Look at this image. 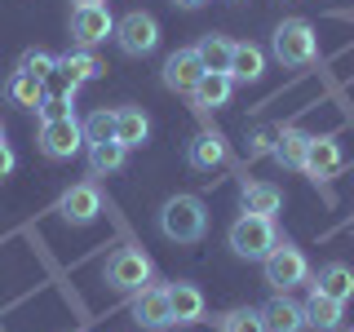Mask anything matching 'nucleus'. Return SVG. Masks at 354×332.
I'll return each instance as SVG.
<instances>
[{"instance_id":"nucleus-11","label":"nucleus","mask_w":354,"mask_h":332,"mask_svg":"<svg viewBox=\"0 0 354 332\" xmlns=\"http://www.w3.org/2000/svg\"><path fill=\"white\" fill-rule=\"evenodd\" d=\"M58 213L71 221V226H88V221L102 213V195H97V186H93V182H80V186H71V191L62 195Z\"/></svg>"},{"instance_id":"nucleus-24","label":"nucleus","mask_w":354,"mask_h":332,"mask_svg":"<svg viewBox=\"0 0 354 332\" xmlns=\"http://www.w3.org/2000/svg\"><path fill=\"white\" fill-rule=\"evenodd\" d=\"M169 302H173V319H177V324H199V319H204V293H199L195 284H173Z\"/></svg>"},{"instance_id":"nucleus-23","label":"nucleus","mask_w":354,"mask_h":332,"mask_svg":"<svg viewBox=\"0 0 354 332\" xmlns=\"http://www.w3.org/2000/svg\"><path fill=\"white\" fill-rule=\"evenodd\" d=\"M306 151H310V133H301V129L274 133V160L283 169H306Z\"/></svg>"},{"instance_id":"nucleus-33","label":"nucleus","mask_w":354,"mask_h":332,"mask_svg":"<svg viewBox=\"0 0 354 332\" xmlns=\"http://www.w3.org/2000/svg\"><path fill=\"white\" fill-rule=\"evenodd\" d=\"M75 5H102V0H75Z\"/></svg>"},{"instance_id":"nucleus-30","label":"nucleus","mask_w":354,"mask_h":332,"mask_svg":"<svg viewBox=\"0 0 354 332\" xmlns=\"http://www.w3.org/2000/svg\"><path fill=\"white\" fill-rule=\"evenodd\" d=\"M71 116V93H49L40 102V120H66Z\"/></svg>"},{"instance_id":"nucleus-16","label":"nucleus","mask_w":354,"mask_h":332,"mask_svg":"<svg viewBox=\"0 0 354 332\" xmlns=\"http://www.w3.org/2000/svg\"><path fill=\"white\" fill-rule=\"evenodd\" d=\"M341 319H346V302H332V297H324V293H310L306 324L315 328V332H337Z\"/></svg>"},{"instance_id":"nucleus-2","label":"nucleus","mask_w":354,"mask_h":332,"mask_svg":"<svg viewBox=\"0 0 354 332\" xmlns=\"http://www.w3.org/2000/svg\"><path fill=\"white\" fill-rule=\"evenodd\" d=\"M274 221L261 217V213H243L235 226H230V252L235 257H248V261H266L274 248Z\"/></svg>"},{"instance_id":"nucleus-34","label":"nucleus","mask_w":354,"mask_h":332,"mask_svg":"<svg viewBox=\"0 0 354 332\" xmlns=\"http://www.w3.org/2000/svg\"><path fill=\"white\" fill-rule=\"evenodd\" d=\"M0 142H5V129H0Z\"/></svg>"},{"instance_id":"nucleus-7","label":"nucleus","mask_w":354,"mask_h":332,"mask_svg":"<svg viewBox=\"0 0 354 332\" xmlns=\"http://www.w3.org/2000/svg\"><path fill=\"white\" fill-rule=\"evenodd\" d=\"M80 147H84V124L75 116L44 120V124H40V151L49 155V160H71Z\"/></svg>"},{"instance_id":"nucleus-14","label":"nucleus","mask_w":354,"mask_h":332,"mask_svg":"<svg viewBox=\"0 0 354 332\" xmlns=\"http://www.w3.org/2000/svg\"><path fill=\"white\" fill-rule=\"evenodd\" d=\"M186 164H191L195 173H213L226 164V142L217 138V133H195L191 142H186Z\"/></svg>"},{"instance_id":"nucleus-15","label":"nucleus","mask_w":354,"mask_h":332,"mask_svg":"<svg viewBox=\"0 0 354 332\" xmlns=\"http://www.w3.org/2000/svg\"><path fill=\"white\" fill-rule=\"evenodd\" d=\"M315 293L332 297V302H350V297H354V270H350L346 261H328V266H319V275H315Z\"/></svg>"},{"instance_id":"nucleus-19","label":"nucleus","mask_w":354,"mask_h":332,"mask_svg":"<svg viewBox=\"0 0 354 332\" xmlns=\"http://www.w3.org/2000/svg\"><path fill=\"white\" fill-rule=\"evenodd\" d=\"M261 75H266V53L257 44H235V53H230V80L257 84Z\"/></svg>"},{"instance_id":"nucleus-9","label":"nucleus","mask_w":354,"mask_h":332,"mask_svg":"<svg viewBox=\"0 0 354 332\" xmlns=\"http://www.w3.org/2000/svg\"><path fill=\"white\" fill-rule=\"evenodd\" d=\"M71 36L84 44H102L106 36H115V18H111L106 5H75L71 14Z\"/></svg>"},{"instance_id":"nucleus-3","label":"nucleus","mask_w":354,"mask_h":332,"mask_svg":"<svg viewBox=\"0 0 354 332\" xmlns=\"http://www.w3.org/2000/svg\"><path fill=\"white\" fill-rule=\"evenodd\" d=\"M270 49L283 66H306L315 58V27L306 18H283L270 36Z\"/></svg>"},{"instance_id":"nucleus-12","label":"nucleus","mask_w":354,"mask_h":332,"mask_svg":"<svg viewBox=\"0 0 354 332\" xmlns=\"http://www.w3.org/2000/svg\"><path fill=\"white\" fill-rule=\"evenodd\" d=\"M106 66L93 58V53L88 49H75V53H66V58H58V80H62V93H71L75 98V89H80L84 80H97V75H102Z\"/></svg>"},{"instance_id":"nucleus-8","label":"nucleus","mask_w":354,"mask_h":332,"mask_svg":"<svg viewBox=\"0 0 354 332\" xmlns=\"http://www.w3.org/2000/svg\"><path fill=\"white\" fill-rule=\"evenodd\" d=\"M133 319H138L147 332H160L177 324L173 319V302H169V288H138V297H133Z\"/></svg>"},{"instance_id":"nucleus-21","label":"nucleus","mask_w":354,"mask_h":332,"mask_svg":"<svg viewBox=\"0 0 354 332\" xmlns=\"http://www.w3.org/2000/svg\"><path fill=\"white\" fill-rule=\"evenodd\" d=\"M5 93H9V102L22 107V111H40V102L49 98V93H44V80H36V75H27V71H14V75H9Z\"/></svg>"},{"instance_id":"nucleus-28","label":"nucleus","mask_w":354,"mask_h":332,"mask_svg":"<svg viewBox=\"0 0 354 332\" xmlns=\"http://www.w3.org/2000/svg\"><path fill=\"white\" fill-rule=\"evenodd\" d=\"M18 71L36 75V80H49V75L58 71V58H53V53H44V49H27V53L18 58Z\"/></svg>"},{"instance_id":"nucleus-29","label":"nucleus","mask_w":354,"mask_h":332,"mask_svg":"<svg viewBox=\"0 0 354 332\" xmlns=\"http://www.w3.org/2000/svg\"><path fill=\"white\" fill-rule=\"evenodd\" d=\"M115 138V111H93L84 120V142H111Z\"/></svg>"},{"instance_id":"nucleus-32","label":"nucleus","mask_w":354,"mask_h":332,"mask_svg":"<svg viewBox=\"0 0 354 332\" xmlns=\"http://www.w3.org/2000/svg\"><path fill=\"white\" fill-rule=\"evenodd\" d=\"M173 5H182V9H199L204 0H173Z\"/></svg>"},{"instance_id":"nucleus-27","label":"nucleus","mask_w":354,"mask_h":332,"mask_svg":"<svg viewBox=\"0 0 354 332\" xmlns=\"http://www.w3.org/2000/svg\"><path fill=\"white\" fill-rule=\"evenodd\" d=\"M221 332H266V319H261V310L239 306L230 315H221Z\"/></svg>"},{"instance_id":"nucleus-13","label":"nucleus","mask_w":354,"mask_h":332,"mask_svg":"<svg viewBox=\"0 0 354 332\" xmlns=\"http://www.w3.org/2000/svg\"><path fill=\"white\" fill-rule=\"evenodd\" d=\"M261 319H266V332H306V306H297L288 293L270 297V302L261 306Z\"/></svg>"},{"instance_id":"nucleus-1","label":"nucleus","mask_w":354,"mask_h":332,"mask_svg":"<svg viewBox=\"0 0 354 332\" xmlns=\"http://www.w3.org/2000/svg\"><path fill=\"white\" fill-rule=\"evenodd\" d=\"M160 230L173 243H199L208 230V213L195 195H173L169 204L160 208Z\"/></svg>"},{"instance_id":"nucleus-10","label":"nucleus","mask_w":354,"mask_h":332,"mask_svg":"<svg viewBox=\"0 0 354 332\" xmlns=\"http://www.w3.org/2000/svg\"><path fill=\"white\" fill-rule=\"evenodd\" d=\"M204 71H208V66L199 62L195 49H177L173 58L164 62V84H169L173 93H195V84L204 80Z\"/></svg>"},{"instance_id":"nucleus-18","label":"nucleus","mask_w":354,"mask_h":332,"mask_svg":"<svg viewBox=\"0 0 354 332\" xmlns=\"http://www.w3.org/2000/svg\"><path fill=\"white\" fill-rule=\"evenodd\" d=\"M230 89H235V80H230V71H204V80L195 84L191 102H195L199 111H213V107H226Z\"/></svg>"},{"instance_id":"nucleus-26","label":"nucleus","mask_w":354,"mask_h":332,"mask_svg":"<svg viewBox=\"0 0 354 332\" xmlns=\"http://www.w3.org/2000/svg\"><path fill=\"white\" fill-rule=\"evenodd\" d=\"M195 53H199V62H204L208 71H230V53H235V44H230L226 36H213V31H208V36L195 44Z\"/></svg>"},{"instance_id":"nucleus-22","label":"nucleus","mask_w":354,"mask_h":332,"mask_svg":"<svg viewBox=\"0 0 354 332\" xmlns=\"http://www.w3.org/2000/svg\"><path fill=\"white\" fill-rule=\"evenodd\" d=\"M279 208H283V191L274 182H248V186H243V213L274 217Z\"/></svg>"},{"instance_id":"nucleus-5","label":"nucleus","mask_w":354,"mask_h":332,"mask_svg":"<svg viewBox=\"0 0 354 332\" xmlns=\"http://www.w3.org/2000/svg\"><path fill=\"white\" fill-rule=\"evenodd\" d=\"M115 44L129 53V58H142V53H151L155 44H160V22H155L147 9H133L115 22Z\"/></svg>"},{"instance_id":"nucleus-31","label":"nucleus","mask_w":354,"mask_h":332,"mask_svg":"<svg viewBox=\"0 0 354 332\" xmlns=\"http://www.w3.org/2000/svg\"><path fill=\"white\" fill-rule=\"evenodd\" d=\"M14 164H18V160H14V151H9L5 142H0V177H9V173H14Z\"/></svg>"},{"instance_id":"nucleus-6","label":"nucleus","mask_w":354,"mask_h":332,"mask_svg":"<svg viewBox=\"0 0 354 332\" xmlns=\"http://www.w3.org/2000/svg\"><path fill=\"white\" fill-rule=\"evenodd\" d=\"M147 279H151V257L142 248H115L106 257V284L111 288H120V293H138Z\"/></svg>"},{"instance_id":"nucleus-17","label":"nucleus","mask_w":354,"mask_h":332,"mask_svg":"<svg viewBox=\"0 0 354 332\" xmlns=\"http://www.w3.org/2000/svg\"><path fill=\"white\" fill-rule=\"evenodd\" d=\"M337 169H341V142H337V138H310L306 173H310V177H332Z\"/></svg>"},{"instance_id":"nucleus-25","label":"nucleus","mask_w":354,"mask_h":332,"mask_svg":"<svg viewBox=\"0 0 354 332\" xmlns=\"http://www.w3.org/2000/svg\"><path fill=\"white\" fill-rule=\"evenodd\" d=\"M124 155L129 147L124 142H88V169H93V177H106V173H120L124 169Z\"/></svg>"},{"instance_id":"nucleus-20","label":"nucleus","mask_w":354,"mask_h":332,"mask_svg":"<svg viewBox=\"0 0 354 332\" xmlns=\"http://www.w3.org/2000/svg\"><path fill=\"white\" fill-rule=\"evenodd\" d=\"M151 138V120L142 107H120L115 111V142H124V147H142V142Z\"/></svg>"},{"instance_id":"nucleus-4","label":"nucleus","mask_w":354,"mask_h":332,"mask_svg":"<svg viewBox=\"0 0 354 332\" xmlns=\"http://www.w3.org/2000/svg\"><path fill=\"white\" fill-rule=\"evenodd\" d=\"M261 270H266V284H270L274 293H288V288H297L310 275V266H306V252L297 248V243H274L270 257L261 261Z\"/></svg>"}]
</instances>
